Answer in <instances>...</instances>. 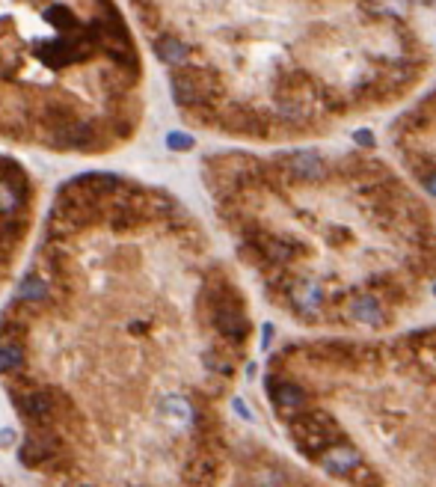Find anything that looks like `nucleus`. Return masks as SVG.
<instances>
[{
  "instance_id": "3",
  "label": "nucleus",
  "mask_w": 436,
  "mask_h": 487,
  "mask_svg": "<svg viewBox=\"0 0 436 487\" xmlns=\"http://www.w3.org/2000/svg\"><path fill=\"white\" fill-rule=\"evenodd\" d=\"M265 398L315 479L436 484V324L303 333L270 354Z\"/></svg>"
},
{
  "instance_id": "13",
  "label": "nucleus",
  "mask_w": 436,
  "mask_h": 487,
  "mask_svg": "<svg viewBox=\"0 0 436 487\" xmlns=\"http://www.w3.org/2000/svg\"><path fill=\"white\" fill-rule=\"evenodd\" d=\"M128 333L131 336H145V333H149V324H145V321H131L128 324Z\"/></svg>"
},
{
  "instance_id": "7",
  "label": "nucleus",
  "mask_w": 436,
  "mask_h": 487,
  "mask_svg": "<svg viewBox=\"0 0 436 487\" xmlns=\"http://www.w3.org/2000/svg\"><path fill=\"white\" fill-rule=\"evenodd\" d=\"M18 461L27 469H42L45 464L63 461V437L56 428H27L24 443L18 446Z\"/></svg>"
},
{
  "instance_id": "4",
  "label": "nucleus",
  "mask_w": 436,
  "mask_h": 487,
  "mask_svg": "<svg viewBox=\"0 0 436 487\" xmlns=\"http://www.w3.org/2000/svg\"><path fill=\"white\" fill-rule=\"evenodd\" d=\"M386 149L436 205V75L389 119Z\"/></svg>"
},
{
  "instance_id": "10",
  "label": "nucleus",
  "mask_w": 436,
  "mask_h": 487,
  "mask_svg": "<svg viewBox=\"0 0 436 487\" xmlns=\"http://www.w3.org/2000/svg\"><path fill=\"white\" fill-rule=\"evenodd\" d=\"M42 18H45L51 27H56L60 33H75V30H80V18L71 12L68 6H48L45 12H42Z\"/></svg>"
},
{
  "instance_id": "9",
  "label": "nucleus",
  "mask_w": 436,
  "mask_h": 487,
  "mask_svg": "<svg viewBox=\"0 0 436 487\" xmlns=\"http://www.w3.org/2000/svg\"><path fill=\"white\" fill-rule=\"evenodd\" d=\"M24 339H0V375H16L24 368Z\"/></svg>"
},
{
  "instance_id": "1",
  "label": "nucleus",
  "mask_w": 436,
  "mask_h": 487,
  "mask_svg": "<svg viewBox=\"0 0 436 487\" xmlns=\"http://www.w3.org/2000/svg\"><path fill=\"white\" fill-rule=\"evenodd\" d=\"M267 303L309 336H371L436 303V205L389 149L315 140L208 161Z\"/></svg>"
},
{
  "instance_id": "5",
  "label": "nucleus",
  "mask_w": 436,
  "mask_h": 487,
  "mask_svg": "<svg viewBox=\"0 0 436 487\" xmlns=\"http://www.w3.org/2000/svg\"><path fill=\"white\" fill-rule=\"evenodd\" d=\"M12 404L21 410V419L27 428H56L66 416V407L71 404L68 395L56 386H24V390H9Z\"/></svg>"
},
{
  "instance_id": "11",
  "label": "nucleus",
  "mask_w": 436,
  "mask_h": 487,
  "mask_svg": "<svg viewBox=\"0 0 436 487\" xmlns=\"http://www.w3.org/2000/svg\"><path fill=\"white\" fill-rule=\"evenodd\" d=\"M404 4L425 21H436V0H404Z\"/></svg>"
},
{
  "instance_id": "6",
  "label": "nucleus",
  "mask_w": 436,
  "mask_h": 487,
  "mask_svg": "<svg viewBox=\"0 0 436 487\" xmlns=\"http://www.w3.org/2000/svg\"><path fill=\"white\" fill-rule=\"evenodd\" d=\"M95 51H98L95 36L86 27H80L75 33H63V36L45 42V45H39V60L48 68H66V66L86 63Z\"/></svg>"
},
{
  "instance_id": "2",
  "label": "nucleus",
  "mask_w": 436,
  "mask_h": 487,
  "mask_svg": "<svg viewBox=\"0 0 436 487\" xmlns=\"http://www.w3.org/2000/svg\"><path fill=\"white\" fill-rule=\"evenodd\" d=\"M217 42L229 63L169 71L172 102L267 146L395 116L436 75L428 21L404 0H217Z\"/></svg>"
},
{
  "instance_id": "14",
  "label": "nucleus",
  "mask_w": 436,
  "mask_h": 487,
  "mask_svg": "<svg viewBox=\"0 0 436 487\" xmlns=\"http://www.w3.org/2000/svg\"><path fill=\"white\" fill-rule=\"evenodd\" d=\"M12 443H16V431H12V428H4V431H0V449L12 446Z\"/></svg>"
},
{
  "instance_id": "8",
  "label": "nucleus",
  "mask_w": 436,
  "mask_h": 487,
  "mask_svg": "<svg viewBox=\"0 0 436 487\" xmlns=\"http://www.w3.org/2000/svg\"><path fill=\"white\" fill-rule=\"evenodd\" d=\"M18 300L21 303H51V279L42 274H27L18 282Z\"/></svg>"
},
{
  "instance_id": "12",
  "label": "nucleus",
  "mask_w": 436,
  "mask_h": 487,
  "mask_svg": "<svg viewBox=\"0 0 436 487\" xmlns=\"http://www.w3.org/2000/svg\"><path fill=\"white\" fill-rule=\"evenodd\" d=\"M193 137L190 134H181V131H172V134H166V146L169 149H176V152H184V149H193Z\"/></svg>"
}]
</instances>
